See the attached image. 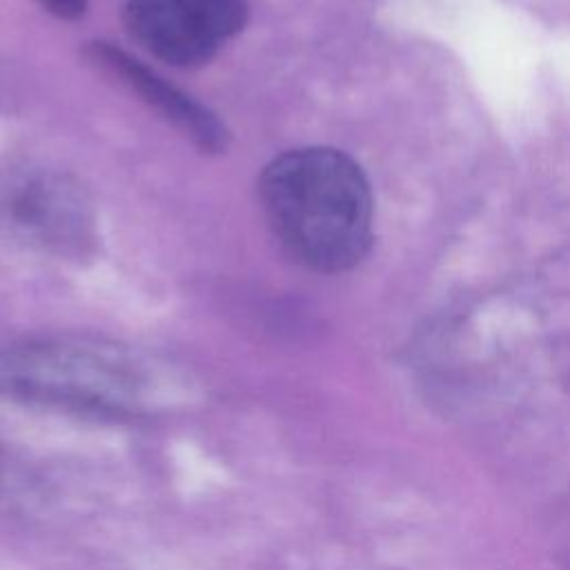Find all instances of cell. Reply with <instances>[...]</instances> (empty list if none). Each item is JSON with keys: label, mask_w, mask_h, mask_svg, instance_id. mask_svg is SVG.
I'll return each mask as SVG.
<instances>
[{"label": "cell", "mask_w": 570, "mask_h": 570, "mask_svg": "<svg viewBox=\"0 0 570 570\" xmlns=\"http://www.w3.org/2000/svg\"><path fill=\"white\" fill-rule=\"evenodd\" d=\"M258 198L274 238L307 269L347 272L370 252V183L338 149L303 147L281 154L263 169Z\"/></svg>", "instance_id": "1"}, {"label": "cell", "mask_w": 570, "mask_h": 570, "mask_svg": "<svg viewBox=\"0 0 570 570\" xmlns=\"http://www.w3.org/2000/svg\"><path fill=\"white\" fill-rule=\"evenodd\" d=\"M129 36L174 67H198L234 38L247 20L245 0H127Z\"/></svg>", "instance_id": "2"}, {"label": "cell", "mask_w": 570, "mask_h": 570, "mask_svg": "<svg viewBox=\"0 0 570 570\" xmlns=\"http://www.w3.org/2000/svg\"><path fill=\"white\" fill-rule=\"evenodd\" d=\"M0 225L42 249L76 254L91 240L82 191L49 171H24L0 187Z\"/></svg>", "instance_id": "3"}, {"label": "cell", "mask_w": 570, "mask_h": 570, "mask_svg": "<svg viewBox=\"0 0 570 570\" xmlns=\"http://www.w3.org/2000/svg\"><path fill=\"white\" fill-rule=\"evenodd\" d=\"M85 56L105 76L116 78L131 94L140 96L149 109L176 127L198 151L220 154L227 149V127L212 109L167 82L120 47L96 40L85 49Z\"/></svg>", "instance_id": "4"}, {"label": "cell", "mask_w": 570, "mask_h": 570, "mask_svg": "<svg viewBox=\"0 0 570 570\" xmlns=\"http://www.w3.org/2000/svg\"><path fill=\"white\" fill-rule=\"evenodd\" d=\"M45 11L60 20H76L85 13L87 0H38Z\"/></svg>", "instance_id": "5"}]
</instances>
